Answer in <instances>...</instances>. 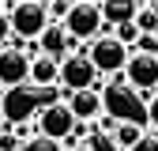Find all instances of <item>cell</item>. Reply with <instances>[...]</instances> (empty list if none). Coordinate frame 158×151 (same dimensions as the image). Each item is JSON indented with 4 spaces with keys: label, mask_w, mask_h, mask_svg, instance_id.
<instances>
[{
    "label": "cell",
    "mask_w": 158,
    "mask_h": 151,
    "mask_svg": "<svg viewBox=\"0 0 158 151\" xmlns=\"http://www.w3.org/2000/svg\"><path fill=\"white\" fill-rule=\"evenodd\" d=\"M102 102H106V117H113L117 125H143L147 128V98L139 91H132L124 80L106 83Z\"/></svg>",
    "instance_id": "obj_1"
},
{
    "label": "cell",
    "mask_w": 158,
    "mask_h": 151,
    "mask_svg": "<svg viewBox=\"0 0 158 151\" xmlns=\"http://www.w3.org/2000/svg\"><path fill=\"white\" fill-rule=\"evenodd\" d=\"M8 19H11V34L19 38V42H38L49 27V4H38V0H23V4L8 8Z\"/></svg>",
    "instance_id": "obj_2"
},
{
    "label": "cell",
    "mask_w": 158,
    "mask_h": 151,
    "mask_svg": "<svg viewBox=\"0 0 158 151\" xmlns=\"http://www.w3.org/2000/svg\"><path fill=\"white\" fill-rule=\"evenodd\" d=\"M64 30L75 38V42H98V38H109V23L102 19V8L83 0V4H72L68 19H64Z\"/></svg>",
    "instance_id": "obj_3"
},
{
    "label": "cell",
    "mask_w": 158,
    "mask_h": 151,
    "mask_svg": "<svg viewBox=\"0 0 158 151\" xmlns=\"http://www.w3.org/2000/svg\"><path fill=\"white\" fill-rule=\"evenodd\" d=\"M124 83L132 87V91H139L143 98L151 102L154 98V87H158V53L151 49H132V61H128V68H124Z\"/></svg>",
    "instance_id": "obj_4"
},
{
    "label": "cell",
    "mask_w": 158,
    "mask_h": 151,
    "mask_svg": "<svg viewBox=\"0 0 158 151\" xmlns=\"http://www.w3.org/2000/svg\"><path fill=\"white\" fill-rule=\"evenodd\" d=\"M102 83L98 68L90 64L87 53H72L68 61H60V91L64 94H79V91H94Z\"/></svg>",
    "instance_id": "obj_5"
},
{
    "label": "cell",
    "mask_w": 158,
    "mask_h": 151,
    "mask_svg": "<svg viewBox=\"0 0 158 151\" xmlns=\"http://www.w3.org/2000/svg\"><path fill=\"white\" fill-rule=\"evenodd\" d=\"M87 57H90V64L98 68V76H117V72H124V68H128L132 49L117 42V34H109V38H98V42H90Z\"/></svg>",
    "instance_id": "obj_6"
},
{
    "label": "cell",
    "mask_w": 158,
    "mask_h": 151,
    "mask_svg": "<svg viewBox=\"0 0 158 151\" xmlns=\"http://www.w3.org/2000/svg\"><path fill=\"white\" fill-rule=\"evenodd\" d=\"M72 128H75V117H72L68 102H45L38 110V117H34V132L45 136V140H60L64 144L72 136Z\"/></svg>",
    "instance_id": "obj_7"
},
{
    "label": "cell",
    "mask_w": 158,
    "mask_h": 151,
    "mask_svg": "<svg viewBox=\"0 0 158 151\" xmlns=\"http://www.w3.org/2000/svg\"><path fill=\"white\" fill-rule=\"evenodd\" d=\"M30 61H34V57H27V49H19V45L0 49V87L27 83L30 80Z\"/></svg>",
    "instance_id": "obj_8"
},
{
    "label": "cell",
    "mask_w": 158,
    "mask_h": 151,
    "mask_svg": "<svg viewBox=\"0 0 158 151\" xmlns=\"http://www.w3.org/2000/svg\"><path fill=\"white\" fill-rule=\"evenodd\" d=\"M38 53L49 57V61H68L75 53V38L64 30V23H53L42 38H38Z\"/></svg>",
    "instance_id": "obj_9"
},
{
    "label": "cell",
    "mask_w": 158,
    "mask_h": 151,
    "mask_svg": "<svg viewBox=\"0 0 158 151\" xmlns=\"http://www.w3.org/2000/svg\"><path fill=\"white\" fill-rule=\"evenodd\" d=\"M68 110H72V117H75V121H94L98 113L106 110V102H102V83H98L94 91L68 94Z\"/></svg>",
    "instance_id": "obj_10"
},
{
    "label": "cell",
    "mask_w": 158,
    "mask_h": 151,
    "mask_svg": "<svg viewBox=\"0 0 158 151\" xmlns=\"http://www.w3.org/2000/svg\"><path fill=\"white\" fill-rule=\"evenodd\" d=\"M30 83L34 87H56L60 83V61H49V57H34L30 61Z\"/></svg>",
    "instance_id": "obj_11"
},
{
    "label": "cell",
    "mask_w": 158,
    "mask_h": 151,
    "mask_svg": "<svg viewBox=\"0 0 158 151\" xmlns=\"http://www.w3.org/2000/svg\"><path fill=\"white\" fill-rule=\"evenodd\" d=\"M135 15H139V4H132V0H109V4H102V19L117 30L124 23H135Z\"/></svg>",
    "instance_id": "obj_12"
},
{
    "label": "cell",
    "mask_w": 158,
    "mask_h": 151,
    "mask_svg": "<svg viewBox=\"0 0 158 151\" xmlns=\"http://www.w3.org/2000/svg\"><path fill=\"white\" fill-rule=\"evenodd\" d=\"M139 144H143V125H117V132H113V147L117 151H132Z\"/></svg>",
    "instance_id": "obj_13"
},
{
    "label": "cell",
    "mask_w": 158,
    "mask_h": 151,
    "mask_svg": "<svg viewBox=\"0 0 158 151\" xmlns=\"http://www.w3.org/2000/svg\"><path fill=\"white\" fill-rule=\"evenodd\" d=\"M135 27H139V34H158V4L139 8V15H135Z\"/></svg>",
    "instance_id": "obj_14"
},
{
    "label": "cell",
    "mask_w": 158,
    "mask_h": 151,
    "mask_svg": "<svg viewBox=\"0 0 158 151\" xmlns=\"http://www.w3.org/2000/svg\"><path fill=\"white\" fill-rule=\"evenodd\" d=\"M139 27H135V23H124V27H117V42H121V45H135V42H139Z\"/></svg>",
    "instance_id": "obj_15"
},
{
    "label": "cell",
    "mask_w": 158,
    "mask_h": 151,
    "mask_svg": "<svg viewBox=\"0 0 158 151\" xmlns=\"http://www.w3.org/2000/svg\"><path fill=\"white\" fill-rule=\"evenodd\" d=\"M0 151H19V136L11 132V125L0 128Z\"/></svg>",
    "instance_id": "obj_16"
},
{
    "label": "cell",
    "mask_w": 158,
    "mask_h": 151,
    "mask_svg": "<svg viewBox=\"0 0 158 151\" xmlns=\"http://www.w3.org/2000/svg\"><path fill=\"white\" fill-rule=\"evenodd\" d=\"M8 42H11V19L8 11H0V49H8Z\"/></svg>",
    "instance_id": "obj_17"
},
{
    "label": "cell",
    "mask_w": 158,
    "mask_h": 151,
    "mask_svg": "<svg viewBox=\"0 0 158 151\" xmlns=\"http://www.w3.org/2000/svg\"><path fill=\"white\" fill-rule=\"evenodd\" d=\"M147 125H154V128H158V94L147 102Z\"/></svg>",
    "instance_id": "obj_18"
},
{
    "label": "cell",
    "mask_w": 158,
    "mask_h": 151,
    "mask_svg": "<svg viewBox=\"0 0 158 151\" xmlns=\"http://www.w3.org/2000/svg\"><path fill=\"white\" fill-rule=\"evenodd\" d=\"M68 151H94L90 144H79V147H68Z\"/></svg>",
    "instance_id": "obj_19"
},
{
    "label": "cell",
    "mask_w": 158,
    "mask_h": 151,
    "mask_svg": "<svg viewBox=\"0 0 158 151\" xmlns=\"http://www.w3.org/2000/svg\"><path fill=\"white\" fill-rule=\"evenodd\" d=\"M4 121H8V113H4V106H0V125H4Z\"/></svg>",
    "instance_id": "obj_20"
}]
</instances>
